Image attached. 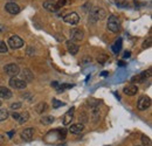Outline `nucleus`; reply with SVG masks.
I'll use <instances>...</instances> for the list:
<instances>
[{"mask_svg": "<svg viewBox=\"0 0 152 146\" xmlns=\"http://www.w3.org/2000/svg\"><path fill=\"white\" fill-rule=\"evenodd\" d=\"M74 85L73 84H61V85H58V88H57L56 90L58 92H62V91H64L66 89H70V88H73Z\"/></svg>", "mask_w": 152, "mask_h": 146, "instance_id": "a878e982", "label": "nucleus"}, {"mask_svg": "<svg viewBox=\"0 0 152 146\" xmlns=\"http://www.w3.org/2000/svg\"><path fill=\"white\" fill-rule=\"evenodd\" d=\"M52 105H53V109H57V108H60V107H63L64 103L61 102V101H58V99H56V98H53V99H52Z\"/></svg>", "mask_w": 152, "mask_h": 146, "instance_id": "5701e85b", "label": "nucleus"}, {"mask_svg": "<svg viewBox=\"0 0 152 146\" xmlns=\"http://www.w3.org/2000/svg\"><path fill=\"white\" fill-rule=\"evenodd\" d=\"M8 46L12 49H19L23 46V40L18 35H13L8 39Z\"/></svg>", "mask_w": 152, "mask_h": 146, "instance_id": "20e7f679", "label": "nucleus"}, {"mask_svg": "<svg viewBox=\"0 0 152 146\" xmlns=\"http://www.w3.org/2000/svg\"><path fill=\"white\" fill-rule=\"evenodd\" d=\"M1 104H2V102H1V101H0V107H1Z\"/></svg>", "mask_w": 152, "mask_h": 146, "instance_id": "4c0bfd02", "label": "nucleus"}, {"mask_svg": "<svg viewBox=\"0 0 152 146\" xmlns=\"http://www.w3.org/2000/svg\"><path fill=\"white\" fill-rule=\"evenodd\" d=\"M20 108H21V103H19V102H18V103H13V104L11 105V109L14 110V111H15V110H18V109H20Z\"/></svg>", "mask_w": 152, "mask_h": 146, "instance_id": "2f4dec72", "label": "nucleus"}, {"mask_svg": "<svg viewBox=\"0 0 152 146\" xmlns=\"http://www.w3.org/2000/svg\"><path fill=\"white\" fill-rule=\"evenodd\" d=\"M8 52V47L6 45V42H0V54H6Z\"/></svg>", "mask_w": 152, "mask_h": 146, "instance_id": "bb28decb", "label": "nucleus"}, {"mask_svg": "<svg viewBox=\"0 0 152 146\" xmlns=\"http://www.w3.org/2000/svg\"><path fill=\"white\" fill-rule=\"evenodd\" d=\"M123 91H124L125 95H128V96H134L138 92V87L134 85V84H129V85H126L124 88Z\"/></svg>", "mask_w": 152, "mask_h": 146, "instance_id": "4468645a", "label": "nucleus"}, {"mask_svg": "<svg viewBox=\"0 0 152 146\" xmlns=\"http://www.w3.org/2000/svg\"><path fill=\"white\" fill-rule=\"evenodd\" d=\"M83 130H84V125L81 124V123H77V124H73V125L69 128V132H70V133H74V134H78V133H81Z\"/></svg>", "mask_w": 152, "mask_h": 146, "instance_id": "2eb2a0df", "label": "nucleus"}, {"mask_svg": "<svg viewBox=\"0 0 152 146\" xmlns=\"http://www.w3.org/2000/svg\"><path fill=\"white\" fill-rule=\"evenodd\" d=\"M28 119H29V113H28V111H25V112H22L19 116L18 122H19V124H25Z\"/></svg>", "mask_w": 152, "mask_h": 146, "instance_id": "aec40b11", "label": "nucleus"}, {"mask_svg": "<svg viewBox=\"0 0 152 146\" xmlns=\"http://www.w3.org/2000/svg\"><path fill=\"white\" fill-rule=\"evenodd\" d=\"M149 74H150V73H146V72H144V73L139 74L138 76L133 77V78H132V82H134L136 80H138L137 82H144V81H145V78H146V77L149 76Z\"/></svg>", "mask_w": 152, "mask_h": 146, "instance_id": "412c9836", "label": "nucleus"}, {"mask_svg": "<svg viewBox=\"0 0 152 146\" xmlns=\"http://www.w3.org/2000/svg\"><path fill=\"white\" fill-rule=\"evenodd\" d=\"M121 43H122V40H121V39H118V40L116 41V45L113 46V50H114L115 54H116V53H118V50L121 49Z\"/></svg>", "mask_w": 152, "mask_h": 146, "instance_id": "c756f323", "label": "nucleus"}, {"mask_svg": "<svg viewBox=\"0 0 152 146\" xmlns=\"http://www.w3.org/2000/svg\"><path fill=\"white\" fill-rule=\"evenodd\" d=\"M21 75H22V77L25 78V82H26V83L33 81V78H34V75L32 74V72H31L29 69H23Z\"/></svg>", "mask_w": 152, "mask_h": 146, "instance_id": "f3484780", "label": "nucleus"}, {"mask_svg": "<svg viewBox=\"0 0 152 146\" xmlns=\"http://www.w3.org/2000/svg\"><path fill=\"white\" fill-rule=\"evenodd\" d=\"M48 110V104L47 103H45V102H41V103H39L38 105L35 107V111L38 112V113H43V112H46Z\"/></svg>", "mask_w": 152, "mask_h": 146, "instance_id": "a211bd4d", "label": "nucleus"}, {"mask_svg": "<svg viewBox=\"0 0 152 146\" xmlns=\"http://www.w3.org/2000/svg\"><path fill=\"white\" fill-rule=\"evenodd\" d=\"M99 101L98 99H96V98H89L88 99V104L91 107V108H97L98 105H99Z\"/></svg>", "mask_w": 152, "mask_h": 146, "instance_id": "b1692460", "label": "nucleus"}, {"mask_svg": "<svg viewBox=\"0 0 152 146\" xmlns=\"http://www.w3.org/2000/svg\"><path fill=\"white\" fill-rule=\"evenodd\" d=\"M107 58H108V57H107V55H99V56L97 57V61H98L99 63H102V64H103V63L107 61Z\"/></svg>", "mask_w": 152, "mask_h": 146, "instance_id": "7c9ffc66", "label": "nucleus"}, {"mask_svg": "<svg viewBox=\"0 0 152 146\" xmlns=\"http://www.w3.org/2000/svg\"><path fill=\"white\" fill-rule=\"evenodd\" d=\"M70 36H72V40L73 41H82L83 37H84V34L81 29L78 28H73L70 31Z\"/></svg>", "mask_w": 152, "mask_h": 146, "instance_id": "9d476101", "label": "nucleus"}, {"mask_svg": "<svg viewBox=\"0 0 152 146\" xmlns=\"http://www.w3.org/2000/svg\"><path fill=\"white\" fill-rule=\"evenodd\" d=\"M4 72L6 73V75H8L11 77H15L17 75L20 74V68L15 63H10V64H6L4 67Z\"/></svg>", "mask_w": 152, "mask_h": 146, "instance_id": "f03ea898", "label": "nucleus"}, {"mask_svg": "<svg viewBox=\"0 0 152 146\" xmlns=\"http://www.w3.org/2000/svg\"><path fill=\"white\" fill-rule=\"evenodd\" d=\"M19 116H20V113H18V112H13V115H12V117L14 118V119H19Z\"/></svg>", "mask_w": 152, "mask_h": 146, "instance_id": "72a5a7b5", "label": "nucleus"}, {"mask_svg": "<svg viewBox=\"0 0 152 146\" xmlns=\"http://www.w3.org/2000/svg\"><path fill=\"white\" fill-rule=\"evenodd\" d=\"M66 46H67V49H68V52L70 53L72 55H76L78 53V46L75 43V41H73V40H68L67 42H66Z\"/></svg>", "mask_w": 152, "mask_h": 146, "instance_id": "9b49d317", "label": "nucleus"}, {"mask_svg": "<svg viewBox=\"0 0 152 146\" xmlns=\"http://www.w3.org/2000/svg\"><path fill=\"white\" fill-rule=\"evenodd\" d=\"M33 136H34V128H25V130L21 132V138H22L23 140H26V142L32 140Z\"/></svg>", "mask_w": 152, "mask_h": 146, "instance_id": "ddd939ff", "label": "nucleus"}, {"mask_svg": "<svg viewBox=\"0 0 152 146\" xmlns=\"http://www.w3.org/2000/svg\"><path fill=\"white\" fill-rule=\"evenodd\" d=\"M42 6H43L45 9H47V11H49V12H56L57 9H58L57 2L55 0H46Z\"/></svg>", "mask_w": 152, "mask_h": 146, "instance_id": "6e6552de", "label": "nucleus"}, {"mask_svg": "<svg viewBox=\"0 0 152 146\" xmlns=\"http://www.w3.org/2000/svg\"><path fill=\"white\" fill-rule=\"evenodd\" d=\"M107 26H108L109 31H111L114 33H117L119 31V28H121V21H119V19L117 18L116 15H110Z\"/></svg>", "mask_w": 152, "mask_h": 146, "instance_id": "f257e3e1", "label": "nucleus"}, {"mask_svg": "<svg viewBox=\"0 0 152 146\" xmlns=\"http://www.w3.org/2000/svg\"><path fill=\"white\" fill-rule=\"evenodd\" d=\"M58 85H60V84H58L57 82H53V83H52V87H54L55 89H57V88H58Z\"/></svg>", "mask_w": 152, "mask_h": 146, "instance_id": "f704fd0d", "label": "nucleus"}, {"mask_svg": "<svg viewBox=\"0 0 152 146\" xmlns=\"http://www.w3.org/2000/svg\"><path fill=\"white\" fill-rule=\"evenodd\" d=\"M150 107H151V99L148 96H142L137 102V109L140 111L148 110Z\"/></svg>", "mask_w": 152, "mask_h": 146, "instance_id": "7ed1b4c3", "label": "nucleus"}, {"mask_svg": "<svg viewBox=\"0 0 152 146\" xmlns=\"http://www.w3.org/2000/svg\"><path fill=\"white\" fill-rule=\"evenodd\" d=\"M142 143H143V146H152L151 144V139L146 136H143L142 137Z\"/></svg>", "mask_w": 152, "mask_h": 146, "instance_id": "cd10ccee", "label": "nucleus"}, {"mask_svg": "<svg viewBox=\"0 0 152 146\" xmlns=\"http://www.w3.org/2000/svg\"><path fill=\"white\" fill-rule=\"evenodd\" d=\"M74 111H75V109L72 108L69 111H67V112L64 113V116H63V118H62V123H63V125H69V124L72 123L73 117H74Z\"/></svg>", "mask_w": 152, "mask_h": 146, "instance_id": "f8f14e48", "label": "nucleus"}, {"mask_svg": "<svg viewBox=\"0 0 152 146\" xmlns=\"http://www.w3.org/2000/svg\"><path fill=\"white\" fill-rule=\"evenodd\" d=\"M134 146H139V145H134Z\"/></svg>", "mask_w": 152, "mask_h": 146, "instance_id": "58836bf2", "label": "nucleus"}, {"mask_svg": "<svg viewBox=\"0 0 152 146\" xmlns=\"http://www.w3.org/2000/svg\"><path fill=\"white\" fill-rule=\"evenodd\" d=\"M105 17H107V12L103 8H96V9H94V12L91 13L90 19H91L93 22H95V21H98V20H103Z\"/></svg>", "mask_w": 152, "mask_h": 146, "instance_id": "423d86ee", "label": "nucleus"}, {"mask_svg": "<svg viewBox=\"0 0 152 146\" xmlns=\"http://www.w3.org/2000/svg\"><path fill=\"white\" fill-rule=\"evenodd\" d=\"M14 134V131H11L10 133H8V136H10V138H12V136Z\"/></svg>", "mask_w": 152, "mask_h": 146, "instance_id": "c9c22d12", "label": "nucleus"}, {"mask_svg": "<svg viewBox=\"0 0 152 146\" xmlns=\"http://www.w3.org/2000/svg\"><path fill=\"white\" fill-rule=\"evenodd\" d=\"M129 56H130V53H129V52H128V53H126V54L124 55V57H129Z\"/></svg>", "mask_w": 152, "mask_h": 146, "instance_id": "e433bc0d", "label": "nucleus"}, {"mask_svg": "<svg viewBox=\"0 0 152 146\" xmlns=\"http://www.w3.org/2000/svg\"><path fill=\"white\" fill-rule=\"evenodd\" d=\"M12 97V91L6 87H0V98L8 99Z\"/></svg>", "mask_w": 152, "mask_h": 146, "instance_id": "dca6fc26", "label": "nucleus"}, {"mask_svg": "<svg viewBox=\"0 0 152 146\" xmlns=\"http://www.w3.org/2000/svg\"><path fill=\"white\" fill-rule=\"evenodd\" d=\"M93 118H94V123H97L99 119V109L98 108H93Z\"/></svg>", "mask_w": 152, "mask_h": 146, "instance_id": "393cba45", "label": "nucleus"}, {"mask_svg": "<svg viewBox=\"0 0 152 146\" xmlns=\"http://www.w3.org/2000/svg\"><path fill=\"white\" fill-rule=\"evenodd\" d=\"M80 122H81V124H84V123L88 122V115L86 112H81L80 113Z\"/></svg>", "mask_w": 152, "mask_h": 146, "instance_id": "c85d7f7f", "label": "nucleus"}, {"mask_svg": "<svg viewBox=\"0 0 152 146\" xmlns=\"http://www.w3.org/2000/svg\"><path fill=\"white\" fill-rule=\"evenodd\" d=\"M54 120H55V118H54L53 116H43V117L40 119V122H41L43 125H49V124L54 123Z\"/></svg>", "mask_w": 152, "mask_h": 146, "instance_id": "6ab92c4d", "label": "nucleus"}, {"mask_svg": "<svg viewBox=\"0 0 152 146\" xmlns=\"http://www.w3.org/2000/svg\"><path fill=\"white\" fill-rule=\"evenodd\" d=\"M5 8H6V11L10 13V14H18L20 12V6L18 4H15V2H7L6 4V6H5Z\"/></svg>", "mask_w": 152, "mask_h": 146, "instance_id": "1a4fd4ad", "label": "nucleus"}, {"mask_svg": "<svg viewBox=\"0 0 152 146\" xmlns=\"http://www.w3.org/2000/svg\"><path fill=\"white\" fill-rule=\"evenodd\" d=\"M150 46H151V39L144 41V45H143V48H144V49H145V48H149Z\"/></svg>", "mask_w": 152, "mask_h": 146, "instance_id": "473e14b6", "label": "nucleus"}, {"mask_svg": "<svg viewBox=\"0 0 152 146\" xmlns=\"http://www.w3.org/2000/svg\"><path fill=\"white\" fill-rule=\"evenodd\" d=\"M10 85H11V88H13V89H25V88L27 87V83H26L23 80L12 77V78L10 80Z\"/></svg>", "mask_w": 152, "mask_h": 146, "instance_id": "39448f33", "label": "nucleus"}, {"mask_svg": "<svg viewBox=\"0 0 152 146\" xmlns=\"http://www.w3.org/2000/svg\"><path fill=\"white\" fill-rule=\"evenodd\" d=\"M8 117H10V112H8V110L0 109V122L6 120Z\"/></svg>", "mask_w": 152, "mask_h": 146, "instance_id": "4be33fe9", "label": "nucleus"}, {"mask_svg": "<svg viewBox=\"0 0 152 146\" xmlns=\"http://www.w3.org/2000/svg\"><path fill=\"white\" fill-rule=\"evenodd\" d=\"M63 21L67 22V23H69V25H76L80 21V15L77 13H75V12L68 13L67 15L63 17Z\"/></svg>", "mask_w": 152, "mask_h": 146, "instance_id": "0eeeda50", "label": "nucleus"}]
</instances>
